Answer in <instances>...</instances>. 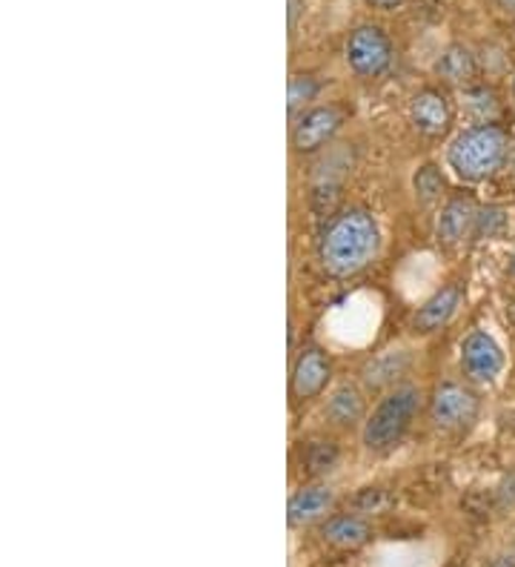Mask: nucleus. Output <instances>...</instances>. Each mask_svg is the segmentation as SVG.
<instances>
[{
	"label": "nucleus",
	"mask_w": 515,
	"mask_h": 567,
	"mask_svg": "<svg viewBox=\"0 0 515 567\" xmlns=\"http://www.w3.org/2000/svg\"><path fill=\"white\" fill-rule=\"evenodd\" d=\"M418 405H421V392L416 387H396V390L376 407V413L369 416L367 424H364V444L367 450H392L398 441L404 439L407 430H410L412 419L418 413Z\"/></svg>",
	"instance_id": "nucleus-3"
},
{
	"label": "nucleus",
	"mask_w": 515,
	"mask_h": 567,
	"mask_svg": "<svg viewBox=\"0 0 515 567\" xmlns=\"http://www.w3.org/2000/svg\"><path fill=\"white\" fill-rule=\"evenodd\" d=\"M459 304H461V287L459 284H446V287H441L439 293L432 295L424 307H418L412 324H416V329H421V333H432V329L444 327V324L453 318Z\"/></svg>",
	"instance_id": "nucleus-10"
},
{
	"label": "nucleus",
	"mask_w": 515,
	"mask_h": 567,
	"mask_svg": "<svg viewBox=\"0 0 515 567\" xmlns=\"http://www.w3.org/2000/svg\"><path fill=\"white\" fill-rule=\"evenodd\" d=\"M378 241V224L369 212H341L329 221L320 239V264L333 275H356L376 259Z\"/></svg>",
	"instance_id": "nucleus-1"
},
{
	"label": "nucleus",
	"mask_w": 515,
	"mask_h": 567,
	"mask_svg": "<svg viewBox=\"0 0 515 567\" xmlns=\"http://www.w3.org/2000/svg\"><path fill=\"white\" fill-rule=\"evenodd\" d=\"M286 7H290V29H295L301 21V14H304V0H286Z\"/></svg>",
	"instance_id": "nucleus-21"
},
{
	"label": "nucleus",
	"mask_w": 515,
	"mask_h": 567,
	"mask_svg": "<svg viewBox=\"0 0 515 567\" xmlns=\"http://www.w3.org/2000/svg\"><path fill=\"white\" fill-rule=\"evenodd\" d=\"M335 462H338V448L333 441H313L304 453V464L309 473H327Z\"/></svg>",
	"instance_id": "nucleus-18"
},
{
	"label": "nucleus",
	"mask_w": 515,
	"mask_h": 567,
	"mask_svg": "<svg viewBox=\"0 0 515 567\" xmlns=\"http://www.w3.org/2000/svg\"><path fill=\"white\" fill-rule=\"evenodd\" d=\"M410 118L418 133L439 138L450 129L453 113H450V104L439 90H421L410 104Z\"/></svg>",
	"instance_id": "nucleus-8"
},
{
	"label": "nucleus",
	"mask_w": 515,
	"mask_h": 567,
	"mask_svg": "<svg viewBox=\"0 0 515 567\" xmlns=\"http://www.w3.org/2000/svg\"><path fill=\"white\" fill-rule=\"evenodd\" d=\"M333 491L329 487H304V491L295 493L290 498V507H286V518L293 527H304L315 518H320L324 513L333 507Z\"/></svg>",
	"instance_id": "nucleus-11"
},
{
	"label": "nucleus",
	"mask_w": 515,
	"mask_h": 567,
	"mask_svg": "<svg viewBox=\"0 0 515 567\" xmlns=\"http://www.w3.org/2000/svg\"><path fill=\"white\" fill-rule=\"evenodd\" d=\"M369 7H376V9H383V12H390V9H398L404 0H367Z\"/></svg>",
	"instance_id": "nucleus-22"
},
{
	"label": "nucleus",
	"mask_w": 515,
	"mask_h": 567,
	"mask_svg": "<svg viewBox=\"0 0 515 567\" xmlns=\"http://www.w3.org/2000/svg\"><path fill=\"white\" fill-rule=\"evenodd\" d=\"M441 189H444V178H441V172L435 167H421L418 169V176H416V192L418 198L424 203L435 201V198L441 196Z\"/></svg>",
	"instance_id": "nucleus-19"
},
{
	"label": "nucleus",
	"mask_w": 515,
	"mask_h": 567,
	"mask_svg": "<svg viewBox=\"0 0 515 567\" xmlns=\"http://www.w3.org/2000/svg\"><path fill=\"white\" fill-rule=\"evenodd\" d=\"M318 95V81L309 75H293L290 77V90H286V104H290V113H298L301 106H307L309 101H315Z\"/></svg>",
	"instance_id": "nucleus-17"
},
{
	"label": "nucleus",
	"mask_w": 515,
	"mask_h": 567,
	"mask_svg": "<svg viewBox=\"0 0 515 567\" xmlns=\"http://www.w3.org/2000/svg\"><path fill=\"white\" fill-rule=\"evenodd\" d=\"M341 129V113L333 106H315L293 126L295 153H315Z\"/></svg>",
	"instance_id": "nucleus-7"
},
{
	"label": "nucleus",
	"mask_w": 515,
	"mask_h": 567,
	"mask_svg": "<svg viewBox=\"0 0 515 567\" xmlns=\"http://www.w3.org/2000/svg\"><path fill=\"white\" fill-rule=\"evenodd\" d=\"M461 367L473 381H493L504 367V353L490 333L475 329L461 344Z\"/></svg>",
	"instance_id": "nucleus-6"
},
{
	"label": "nucleus",
	"mask_w": 515,
	"mask_h": 567,
	"mask_svg": "<svg viewBox=\"0 0 515 567\" xmlns=\"http://www.w3.org/2000/svg\"><path fill=\"white\" fill-rule=\"evenodd\" d=\"M432 421L441 430H466L479 416V396L464 385H441L432 396Z\"/></svg>",
	"instance_id": "nucleus-5"
},
{
	"label": "nucleus",
	"mask_w": 515,
	"mask_h": 567,
	"mask_svg": "<svg viewBox=\"0 0 515 567\" xmlns=\"http://www.w3.org/2000/svg\"><path fill=\"white\" fill-rule=\"evenodd\" d=\"M404 367H407L404 353H398V350L383 353V356L372 358V361L364 367V381H367L369 387L390 385V381H396L398 372L404 370Z\"/></svg>",
	"instance_id": "nucleus-16"
},
{
	"label": "nucleus",
	"mask_w": 515,
	"mask_h": 567,
	"mask_svg": "<svg viewBox=\"0 0 515 567\" xmlns=\"http://www.w3.org/2000/svg\"><path fill=\"white\" fill-rule=\"evenodd\" d=\"M513 95H515V84H513Z\"/></svg>",
	"instance_id": "nucleus-25"
},
{
	"label": "nucleus",
	"mask_w": 515,
	"mask_h": 567,
	"mask_svg": "<svg viewBox=\"0 0 515 567\" xmlns=\"http://www.w3.org/2000/svg\"><path fill=\"white\" fill-rule=\"evenodd\" d=\"M435 75L446 84H455V86H464L470 84L475 77V57L473 52L461 46V43H453V46H446L444 55L439 57L435 63Z\"/></svg>",
	"instance_id": "nucleus-14"
},
{
	"label": "nucleus",
	"mask_w": 515,
	"mask_h": 567,
	"mask_svg": "<svg viewBox=\"0 0 515 567\" xmlns=\"http://www.w3.org/2000/svg\"><path fill=\"white\" fill-rule=\"evenodd\" d=\"M327 413L335 424H353L364 416V399L356 387L344 385L341 390L333 392V399L327 405Z\"/></svg>",
	"instance_id": "nucleus-15"
},
{
	"label": "nucleus",
	"mask_w": 515,
	"mask_h": 567,
	"mask_svg": "<svg viewBox=\"0 0 515 567\" xmlns=\"http://www.w3.org/2000/svg\"><path fill=\"white\" fill-rule=\"evenodd\" d=\"M507 158V133L495 124H481L461 133L446 153V161L461 181L479 183L490 178Z\"/></svg>",
	"instance_id": "nucleus-2"
},
{
	"label": "nucleus",
	"mask_w": 515,
	"mask_h": 567,
	"mask_svg": "<svg viewBox=\"0 0 515 567\" xmlns=\"http://www.w3.org/2000/svg\"><path fill=\"white\" fill-rule=\"evenodd\" d=\"M329 358L320 350L309 347V350L301 353V358L295 361L293 370V396L295 399H315L324 387L329 385Z\"/></svg>",
	"instance_id": "nucleus-9"
},
{
	"label": "nucleus",
	"mask_w": 515,
	"mask_h": 567,
	"mask_svg": "<svg viewBox=\"0 0 515 567\" xmlns=\"http://www.w3.org/2000/svg\"><path fill=\"white\" fill-rule=\"evenodd\" d=\"M495 3H498V9H502V14L515 18V0H495Z\"/></svg>",
	"instance_id": "nucleus-23"
},
{
	"label": "nucleus",
	"mask_w": 515,
	"mask_h": 567,
	"mask_svg": "<svg viewBox=\"0 0 515 567\" xmlns=\"http://www.w3.org/2000/svg\"><path fill=\"white\" fill-rule=\"evenodd\" d=\"M475 218H479V210L470 198H453L439 218V239L444 244H459L466 230L475 224Z\"/></svg>",
	"instance_id": "nucleus-12"
},
{
	"label": "nucleus",
	"mask_w": 515,
	"mask_h": 567,
	"mask_svg": "<svg viewBox=\"0 0 515 567\" xmlns=\"http://www.w3.org/2000/svg\"><path fill=\"white\" fill-rule=\"evenodd\" d=\"M320 536H324L333 547L356 550V547L367 545L369 542V525L361 516H333L324 522Z\"/></svg>",
	"instance_id": "nucleus-13"
},
{
	"label": "nucleus",
	"mask_w": 515,
	"mask_h": 567,
	"mask_svg": "<svg viewBox=\"0 0 515 567\" xmlns=\"http://www.w3.org/2000/svg\"><path fill=\"white\" fill-rule=\"evenodd\" d=\"M349 70L361 77H378L392 63V43L378 27H358L347 41Z\"/></svg>",
	"instance_id": "nucleus-4"
},
{
	"label": "nucleus",
	"mask_w": 515,
	"mask_h": 567,
	"mask_svg": "<svg viewBox=\"0 0 515 567\" xmlns=\"http://www.w3.org/2000/svg\"><path fill=\"white\" fill-rule=\"evenodd\" d=\"M513 275H515V255H513Z\"/></svg>",
	"instance_id": "nucleus-24"
},
{
	"label": "nucleus",
	"mask_w": 515,
	"mask_h": 567,
	"mask_svg": "<svg viewBox=\"0 0 515 567\" xmlns=\"http://www.w3.org/2000/svg\"><path fill=\"white\" fill-rule=\"evenodd\" d=\"M504 224V212L502 210H484L475 218V235L484 239V235H493L495 227Z\"/></svg>",
	"instance_id": "nucleus-20"
}]
</instances>
